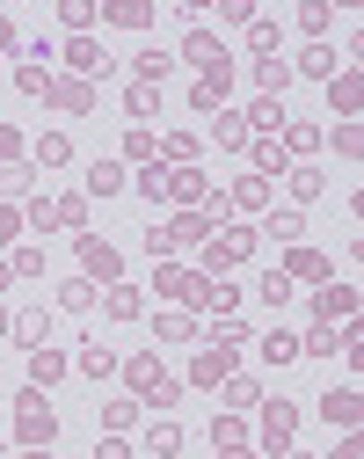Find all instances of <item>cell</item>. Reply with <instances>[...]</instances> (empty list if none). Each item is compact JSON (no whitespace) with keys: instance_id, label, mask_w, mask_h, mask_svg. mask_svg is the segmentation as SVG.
Segmentation results:
<instances>
[{"instance_id":"obj_1","label":"cell","mask_w":364,"mask_h":459,"mask_svg":"<svg viewBox=\"0 0 364 459\" xmlns=\"http://www.w3.org/2000/svg\"><path fill=\"white\" fill-rule=\"evenodd\" d=\"M15 430H22V445H30V452H51L58 416L44 409V394H37V386H22V401H15Z\"/></svg>"},{"instance_id":"obj_2","label":"cell","mask_w":364,"mask_h":459,"mask_svg":"<svg viewBox=\"0 0 364 459\" xmlns=\"http://www.w3.org/2000/svg\"><path fill=\"white\" fill-rule=\"evenodd\" d=\"M125 379H132V394H139V401H153V409H175V394H182V379H168L153 351H146V358H132V365H125Z\"/></svg>"},{"instance_id":"obj_3","label":"cell","mask_w":364,"mask_h":459,"mask_svg":"<svg viewBox=\"0 0 364 459\" xmlns=\"http://www.w3.org/2000/svg\"><path fill=\"white\" fill-rule=\"evenodd\" d=\"M117 270H125V255H117L102 234H81V277H88V284H95V277L117 284Z\"/></svg>"},{"instance_id":"obj_4","label":"cell","mask_w":364,"mask_h":459,"mask_svg":"<svg viewBox=\"0 0 364 459\" xmlns=\"http://www.w3.org/2000/svg\"><path fill=\"white\" fill-rule=\"evenodd\" d=\"M233 342H204L197 351V365H190V386H219V379H233Z\"/></svg>"},{"instance_id":"obj_5","label":"cell","mask_w":364,"mask_h":459,"mask_svg":"<svg viewBox=\"0 0 364 459\" xmlns=\"http://www.w3.org/2000/svg\"><path fill=\"white\" fill-rule=\"evenodd\" d=\"M66 66H74V81H95V74H109V51L95 37H74L66 44Z\"/></svg>"},{"instance_id":"obj_6","label":"cell","mask_w":364,"mask_h":459,"mask_svg":"<svg viewBox=\"0 0 364 459\" xmlns=\"http://www.w3.org/2000/svg\"><path fill=\"white\" fill-rule=\"evenodd\" d=\"M66 372H74V358H66V351H51V342H44V351H30V386H37V394H44V386H58Z\"/></svg>"},{"instance_id":"obj_7","label":"cell","mask_w":364,"mask_h":459,"mask_svg":"<svg viewBox=\"0 0 364 459\" xmlns=\"http://www.w3.org/2000/svg\"><path fill=\"white\" fill-rule=\"evenodd\" d=\"M248 248H256V234H248V226H233V234H219V241L204 248V270H226V263L248 255Z\"/></svg>"},{"instance_id":"obj_8","label":"cell","mask_w":364,"mask_h":459,"mask_svg":"<svg viewBox=\"0 0 364 459\" xmlns=\"http://www.w3.org/2000/svg\"><path fill=\"white\" fill-rule=\"evenodd\" d=\"M314 314L335 328V314H342V321L357 314V292H350V284H321V292H314Z\"/></svg>"},{"instance_id":"obj_9","label":"cell","mask_w":364,"mask_h":459,"mask_svg":"<svg viewBox=\"0 0 364 459\" xmlns=\"http://www.w3.org/2000/svg\"><path fill=\"white\" fill-rule=\"evenodd\" d=\"M8 335L22 342V351H44L51 342V314H8Z\"/></svg>"},{"instance_id":"obj_10","label":"cell","mask_w":364,"mask_h":459,"mask_svg":"<svg viewBox=\"0 0 364 459\" xmlns=\"http://www.w3.org/2000/svg\"><path fill=\"white\" fill-rule=\"evenodd\" d=\"M175 452H182V423L153 416V423H146V459H175Z\"/></svg>"},{"instance_id":"obj_11","label":"cell","mask_w":364,"mask_h":459,"mask_svg":"<svg viewBox=\"0 0 364 459\" xmlns=\"http://www.w3.org/2000/svg\"><path fill=\"white\" fill-rule=\"evenodd\" d=\"M291 430H299V409H291V401H270V409H263V437L291 445Z\"/></svg>"},{"instance_id":"obj_12","label":"cell","mask_w":364,"mask_h":459,"mask_svg":"<svg viewBox=\"0 0 364 459\" xmlns=\"http://www.w3.org/2000/svg\"><path fill=\"white\" fill-rule=\"evenodd\" d=\"M153 284H160L168 299H204V277H197V270H160Z\"/></svg>"},{"instance_id":"obj_13","label":"cell","mask_w":364,"mask_h":459,"mask_svg":"<svg viewBox=\"0 0 364 459\" xmlns=\"http://www.w3.org/2000/svg\"><path fill=\"white\" fill-rule=\"evenodd\" d=\"M51 95L66 102L74 117H88V109H95V81H51Z\"/></svg>"},{"instance_id":"obj_14","label":"cell","mask_w":364,"mask_h":459,"mask_svg":"<svg viewBox=\"0 0 364 459\" xmlns=\"http://www.w3.org/2000/svg\"><path fill=\"white\" fill-rule=\"evenodd\" d=\"M321 416L350 430V423H357V386H335V394H321Z\"/></svg>"},{"instance_id":"obj_15","label":"cell","mask_w":364,"mask_h":459,"mask_svg":"<svg viewBox=\"0 0 364 459\" xmlns=\"http://www.w3.org/2000/svg\"><path fill=\"white\" fill-rule=\"evenodd\" d=\"M74 372H88V379H109V372H117V351H109V342H88V351L74 358Z\"/></svg>"},{"instance_id":"obj_16","label":"cell","mask_w":364,"mask_h":459,"mask_svg":"<svg viewBox=\"0 0 364 459\" xmlns=\"http://www.w3.org/2000/svg\"><path fill=\"white\" fill-rule=\"evenodd\" d=\"M256 88H263V95L277 102V95L291 88V66H284V59H256Z\"/></svg>"},{"instance_id":"obj_17","label":"cell","mask_w":364,"mask_h":459,"mask_svg":"<svg viewBox=\"0 0 364 459\" xmlns=\"http://www.w3.org/2000/svg\"><path fill=\"white\" fill-rule=\"evenodd\" d=\"M66 160H74V139L66 132H44L37 139V168H66Z\"/></svg>"},{"instance_id":"obj_18","label":"cell","mask_w":364,"mask_h":459,"mask_svg":"<svg viewBox=\"0 0 364 459\" xmlns=\"http://www.w3.org/2000/svg\"><path fill=\"white\" fill-rule=\"evenodd\" d=\"M204 234H212V219H204V212H182V219L168 226V241H175V248H190V241H204Z\"/></svg>"},{"instance_id":"obj_19","label":"cell","mask_w":364,"mask_h":459,"mask_svg":"<svg viewBox=\"0 0 364 459\" xmlns=\"http://www.w3.org/2000/svg\"><path fill=\"white\" fill-rule=\"evenodd\" d=\"M299 74L328 81V74H335V44H307V51H299Z\"/></svg>"},{"instance_id":"obj_20","label":"cell","mask_w":364,"mask_h":459,"mask_svg":"<svg viewBox=\"0 0 364 459\" xmlns=\"http://www.w3.org/2000/svg\"><path fill=\"white\" fill-rule=\"evenodd\" d=\"M88 190H95V197H117V190H125V168H117V160H95V168H88Z\"/></svg>"},{"instance_id":"obj_21","label":"cell","mask_w":364,"mask_h":459,"mask_svg":"<svg viewBox=\"0 0 364 459\" xmlns=\"http://www.w3.org/2000/svg\"><path fill=\"white\" fill-rule=\"evenodd\" d=\"M58 307H66V314H88V307H95V284H88V277H66V284H58Z\"/></svg>"},{"instance_id":"obj_22","label":"cell","mask_w":364,"mask_h":459,"mask_svg":"<svg viewBox=\"0 0 364 459\" xmlns=\"http://www.w3.org/2000/svg\"><path fill=\"white\" fill-rule=\"evenodd\" d=\"M182 59H190V66H219L226 51H219V37H204V30H197L190 44H182Z\"/></svg>"},{"instance_id":"obj_23","label":"cell","mask_w":364,"mask_h":459,"mask_svg":"<svg viewBox=\"0 0 364 459\" xmlns=\"http://www.w3.org/2000/svg\"><path fill=\"white\" fill-rule=\"evenodd\" d=\"M219 386H226V409H256V401H263V386H256V379H240V372L219 379Z\"/></svg>"},{"instance_id":"obj_24","label":"cell","mask_w":364,"mask_h":459,"mask_svg":"<svg viewBox=\"0 0 364 459\" xmlns=\"http://www.w3.org/2000/svg\"><path fill=\"white\" fill-rule=\"evenodd\" d=\"M212 132H219V146H248V125H240L233 109H212Z\"/></svg>"},{"instance_id":"obj_25","label":"cell","mask_w":364,"mask_h":459,"mask_svg":"<svg viewBox=\"0 0 364 459\" xmlns=\"http://www.w3.org/2000/svg\"><path fill=\"white\" fill-rule=\"evenodd\" d=\"M168 66H175V51H139V88L168 81Z\"/></svg>"},{"instance_id":"obj_26","label":"cell","mask_w":364,"mask_h":459,"mask_svg":"<svg viewBox=\"0 0 364 459\" xmlns=\"http://www.w3.org/2000/svg\"><path fill=\"white\" fill-rule=\"evenodd\" d=\"M263 358H270V365H291V358H299V335H291V328L263 335Z\"/></svg>"},{"instance_id":"obj_27","label":"cell","mask_w":364,"mask_h":459,"mask_svg":"<svg viewBox=\"0 0 364 459\" xmlns=\"http://www.w3.org/2000/svg\"><path fill=\"white\" fill-rule=\"evenodd\" d=\"M102 307H109V321H132V314H139V292H132V284H109Z\"/></svg>"},{"instance_id":"obj_28","label":"cell","mask_w":364,"mask_h":459,"mask_svg":"<svg viewBox=\"0 0 364 459\" xmlns=\"http://www.w3.org/2000/svg\"><path fill=\"white\" fill-rule=\"evenodd\" d=\"M284 277H328V263H321L314 248H291V263H284Z\"/></svg>"},{"instance_id":"obj_29","label":"cell","mask_w":364,"mask_h":459,"mask_svg":"<svg viewBox=\"0 0 364 459\" xmlns=\"http://www.w3.org/2000/svg\"><path fill=\"white\" fill-rule=\"evenodd\" d=\"M153 335H168V342H190V335H197V321H190V314H160V321H153Z\"/></svg>"},{"instance_id":"obj_30","label":"cell","mask_w":364,"mask_h":459,"mask_svg":"<svg viewBox=\"0 0 364 459\" xmlns=\"http://www.w3.org/2000/svg\"><path fill=\"white\" fill-rule=\"evenodd\" d=\"M15 88H22V95H51V74H44L37 59H22V74H15Z\"/></svg>"},{"instance_id":"obj_31","label":"cell","mask_w":364,"mask_h":459,"mask_svg":"<svg viewBox=\"0 0 364 459\" xmlns=\"http://www.w3.org/2000/svg\"><path fill=\"white\" fill-rule=\"evenodd\" d=\"M263 226H270V234H277V241H299V234H307V219H299V212H270Z\"/></svg>"},{"instance_id":"obj_32","label":"cell","mask_w":364,"mask_h":459,"mask_svg":"<svg viewBox=\"0 0 364 459\" xmlns=\"http://www.w3.org/2000/svg\"><path fill=\"white\" fill-rule=\"evenodd\" d=\"M299 351H307V358H335V351H342V342H335V328H328V321H321V328H314V335H307V342H299Z\"/></svg>"},{"instance_id":"obj_33","label":"cell","mask_w":364,"mask_h":459,"mask_svg":"<svg viewBox=\"0 0 364 459\" xmlns=\"http://www.w3.org/2000/svg\"><path fill=\"white\" fill-rule=\"evenodd\" d=\"M256 292H263V307H284V299H291V277H284V270H270Z\"/></svg>"},{"instance_id":"obj_34","label":"cell","mask_w":364,"mask_h":459,"mask_svg":"<svg viewBox=\"0 0 364 459\" xmlns=\"http://www.w3.org/2000/svg\"><path fill=\"white\" fill-rule=\"evenodd\" d=\"M314 146H321L314 125H291V132H284V160H291V153H314Z\"/></svg>"},{"instance_id":"obj_35","label":"cell","mask_w":364,"mask_h":459,"mask_svg":"<svg viewBox=\"0 0 364 459\" xmlns=\"http://www.w3.org/2000/svg\"><path fill=\"white\" fill-rule=\"evenodd\" d=\"M81 219H88L81 197H51V226H81Z\"/></svg>"},{"instance_id":"obj_36","label":"cell","mask_w":364,"mask_h":459,"mask_svg":"<svg viewBox=\"0 0 364 459\" xmlns=\"http://www.w3.org/2000/svg\"><path fill=\"white\" fill-rule=\"evenodd\" d=\"M256 168H263V176H277V168H291V160H284L277 139H256Z\"/></svg>"},{"instance_id":"obj_37","label":"cell","mask_w":364,"mask_h":459,"mask_svg":"<svg viewBox=\"0 0 364 459\" xmlns=\"http://www.w3.org/2000/svg\"><path fill=\"white\" fill-rule=\"evenodd\" d=\"M139 197H168V168H160V160L139 168Z\"/></svg>"},{"instance_id":"obj_38","label":"cell","mask_w":364,"mask_h":459,"mask_svg":"<svg viewBox=\"0 0 364 459\" xmlns=\"http://www.w3.org/2000/svg\"><path fill=\"white\" fill-rule=\"evenodd\" d=\"M125 117H153V88H139V81H132V95H125Z\"/></svg>"},{"instance_id":"obj_39","label":"cell","mask_w":364,"mask_h":459,"mask_svg":"<svg viewBox=\"0 0 364 459\" xmlns=\"http://www.w3.org/2000/svg\"><path fill=\"white\" fill-rule=\"evenodd\" d=\"M8 270H15V277H44V248H22Z\"/></svg>"},{"instance_id":"obj_40","label":"cell","mask_w":364,"mask_h":459,"mask_svg":"<svg viewBox=\"0 0 364 459\" xmlns=\"http://www.w3.org/2000/svg\"><path fill=\"white\" fill-rule=\"evenodd\" d=\"M256 125L270 132V125H284V102H270V95H256Z\"/></svg>"},{"instance_id":"obj_41","label":"cell","mask_w":364,"mask_h":459,"mask_svg":"<svg viewBox=\"0 0 364 459\" xmlns=\"http://www.w3.org/2000/svg\"><path fill=\"white\" fill-rule=\"evenodd\" d=\"M15 234H22V212H15V204H0V248H8Z\"/></svg>"},{"instance_id":"obj_42","label":"cell","mask_w":364,"mask_h":459,"mask_svg":"<svg viewBox=\"0 0 364 459\" xmlns=\"http://www.w3.org/2000/svg\"><path fill=\"white\" fill-rule=\"evenodd\" d=\"M125 153H132V160H160V146H153L146 132H132V139H125Z\"/></svg>"},{"instance_id":"obj_43","label":"cell","mask_w":364,"mask_h":459,"mask_svg":"<svg viewBox=\"0 0 364 459\" xmlns=\"http://www.w3.org/2000/svg\"><path fill=\"white\" fill-rule=\"evenodd\" d=\"M15 146H22V139H15L8 125H0V160H8V168H15Z\"/></svg>"},{"instance_id":"obj_44","label":"cell","mask_w":364,"mask_h":459,"mask_svg":"<svg viewBox=\"0 0 364 459\" xmlns=\"http://www.w3.org/2000/svg\"><path fill=\"white\" fill-rule=\"evenodd\" d=\"M95 459H132V452L125 445H95Z\"/></svg>"},{"instance_id":"obj_45","label":"cell","mask_w":364,"mask_h":459,"mask_svg":"<svg viewBox=\"0 0 364 459\" xmlns=\"http://www.w3.org/2000/svg\"><path fill=\"white\" fill-rule=\"evenodd\" d=\"M0 51H15V30H8V15H0Z\"/></svg>"},{"instance_id":"obj_46","label":"cell","mask_w":364,"mask_h":459,"mask_svg":"<svg viewBox=\"0 0 364 459\" xmlns=\"http://www.w3.org/2000/svg\"><path fill=\"white\" fill-rule=\"evenodd\" d=\"M8 284H15V270H8V263H0V292H8Z\"/></svg>"},{"instance_id":"obj_47","label":"cell","mask_w":364,"mask_h":459,"mask_svg":"<svg viewBox=\"0 0 364 459\" xmlns=\"http://www.w3.org/2000/svg\"><path fill=\"white\" fill-rule=\"evenodd\" d=\"M226 459H256V452H248V445H233V452H226Z\"/></svg>"},{"instance_id":"obj_48","label":"cell","mask_w":364,"mask_h":459,"mask_svg":"<svg viewBox=\"0 0 364 459\" xmlns=\"http://www.w3.org/2000/svg\"><path fill=\"white\" fill-rule=\"evenodd\" d=\"M335 459H357V437H350V445H342V452H335Z\"/></svg>"},{"instance_id":"obj_49","label":"cell","mask_w":364,"mask_h":459,"mask_svg":"<svg viewBox=\"0 0 364 459\" xmlns=\"http://www.w3.org/2000/svg\"><path fill=\"white\" fill-rule=\"evenodd\" d=\"M284 459H314V452H284Z\"/></svg>"},{"instance_id":"obj_50","label":"cell","mask_w":364,"mask_h":459,"mask_svg":"<svg viewBox=\"0 0 364 459\" xmlns=\"http://www.w3.org/2000/svg\"><path fill=\"white\" fill-rule=\"evenodd\" d=\"M0 459H8V437H0Z\"/></svg>"},{"instance_id":"obj_51","label":"cell","mask_w":364,"mask_h":459,"mask_svg":"<svg viewBox=\"0 0 364 459\" xmlns=\"http://www.w3.org/2000/svg\"><path fill=\"white\" fill-rule=\"evenodd\" d=\"M0 328H8V307H0Z\"/></svg>"},{"instance_id":"obj_52","label":"cell","mask_w":364,"mask_h":459,"mask_svg":"<svg viewBox=\"0 0 364 459\" xmlns=\"http://www.w3.org/2000/svg\"><path fill=\"white\" fill-rule=\"evenodd\" d=\"M22 459H44V452H22Z\"/></svg>"}]
</instances>
